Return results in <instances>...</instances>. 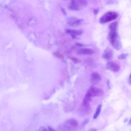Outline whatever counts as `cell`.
<instances>
[{
  "label": "cell",
  "mask_w": 131,
  "mask_h": 131,
  "mask_svg": "<svg viewBox=\"0 0 131 131\" xmlns=\"http://www.w3.org/2000/svg\"><path fill=\"white\" fill-rule=\"evenodd\" d=\"M39 131H48L44 127L40 126L39 128Z\"/></svg>",
  "instance_id": "19"
},
{
  "label": "cell",
  "mask_w": 131,
  "mask_h": 131,
  "mask_svg": "<svg viewBox=\"0 0 131 131\" xmlns=\"http://www.w3.org/2000/svg\"><path fill=\"white\" fill-rule=\"evenodd\" d=\"M106 83L107 87L108 89H110V83L109 80H108L106 82Z\"/></svg>",
  "instance_id": "23"
},
{
  "label": "cell",
  "mask_w": 131,
  "mask_h": 131,
  "mask_svg": "<svg viewBox=\"0 0 131 131\" xmlns=\"http://www.w3.org/2000/svg\"><path fill=\"white\" fill-rule=\"evenodd\" d=\"M54 54L55 56L59 58H60L62 59H63V55L59 54L58 53L56 52L54 53Z\"/></svg>",
  "instance_id": "21"
},
{
  "label": "cell",
  "mask_w": 131,
  "mask_h": 131,
  "mask_svg": "<svg viewBox=\"0 0 131 131\" xmlns=\"http://www.w3.org/2000/svg\"><path fill=\"white\" fill-rule=\"evenodd\" d=\"M117 1H109L106 2L107 4H116L117 3Z\"/></svg>",
  "instance_id": "17"
},
{
  "label": "cell",
  "mask_w": 131,
  "mask_h": 131,
  "mask_svg": "<svg viewBox=\"0 0 131 131\" xmlns=\"http://www.w3.org/2000/svg\"><path fill=\"white\" fill-rule=\"evenodd\" d=\"M48 128L49 131H56L53 129L52 128L49 126H48Z\"/></svg>",
  "instance_id": "26"
},
{
  "label": "cell",
  "mask_w": 131,
  "mask_h": 131,
  "mask_svg": "<svg viewBox=\"0 0 131 131\" xmlns=\"http://www.w3.org/2000/svg\"><path fill=\"white\" fill-rule=\"evenodd\" d=\"M131 74H130L128 79V82L129 84H131Z\"/></svg>",
  "instance_id": "27"
},
{
  "label": "cell",
  "mask_w": 131,
  "mask_h": 131,
  "mask_svg": "<svg viewBox=\"0 0 131 131\" xmlns=\"http://www.w3.org/2000/svg\"><path fill=\"white\" fill-rule=\"evenodd\" d=\"M79 5L84 7L86 6L88 2L86 0H78L77 1Z\"/></svg>",
  "instance_id": "15"
},
{
  "label": "cell",
  "mask_w": 131,
  "mask_h": 131,
  "mask_svg": "<svg viewBox=\"0 0 131 131\" xmlns=\"http://www.w3.org/2000/svg\"><path fill=\"white\" fill-rule=\"evenodd\" d=\"M101 108L102 105L101 104H99L98 106L95 114L93 116L94 119L96 118L99 116L101 111Z\"/></svg>",
  "instance_id": "14"
},
{
  "label": "cell",
  "mask_w": 131,
  "mask_h": 131,
  "mask_svg": "<svg viewBox=\"0 0 131 131\" xmlns=\"http://www.w3.org/2000/svg\"><path fill=\"white\" fill-rule=\"evenodd\" d=\"M93 12L94 14L95 15H96L99 13V9L98 8H94L93 10Z\"/></svg>",
  "instance_id": "20"
},
{
  "label": "cell",
  "mask_w": 131,
  "mask_h": 131,
  "mask_svg": "<svg viewBox=\"0 0 131 131\" xmlns=\"http://www.w3.org/2000/svg\"><path fill=\"white\" fill-rule=\"evenodd\" d=\"M71 35L72 36V38H73L74 39V38H75L76 37H75V36L74 35H73V34H71Z\"/></svg>",
  "instance_id": "28"
},
{
  "label": "cell",
  "mask_w": 131,
  "mask_h": 131,
  "mask_svg": "<svg viewBox=\"0 0 131 131\" xmlns=\"http://www.w3.org/2000/svg\"><path fill=\"white\" fill-rule=\"evenodd\" d=\"M65 31L66 33H68L78 35H81L83 32V30H81L72 29H66Z\"/></svg>",
  "instance_id": "10"
},
{
  "label": "cell",
  "mask_w": 131,
  "mask_h": 131,
  "mask_svg": "<svg viewBox=\"0 0 131 131\" xmlns=\"http://www.w3.org/2000/svg\"><path fill=\"white\" fill-rule=\"evenodd\" d=\"M61 9L64 15H66V13L65 9L63 8H62Z\"/></svg>",
  "instance_id": "25"
},
{
  "label": "cell",
  "mask_w": 131,
  "mask_h": 131,
  "mask_svg": "<svg viewBox=\"0 0 131 131\" xmlns=\"http://www.w3.org/2000/svg\"><path fill=\"white\" fill-rule=\"evenodd\" d=\"M89 121V120L88 119H85L83 122L82 123V125H84L87 124Z\"/></svg>",
  "instance_id": "22"
},
{
  "label": "cell",
  "mask_w": 131,
  "mask_h": 131,
  "mask_svg": "<svg viewBox=\"0 0 131 131\" xmlns=\"http://www.w3.org/2000/svg\"><path fill=\"white\" fill-rule=\"evenodd\" d=\"M128 53H122L118 56V58L119 59L123 60L125 59L128 56Z\"/></svg>",
  "instance_id": "16"
},
{
  "label": "cell",
  "mask_w": 131,
  "mask_h": 131,
  "mask_svg": "<svg viewBox=\"0 0 131 131\" xmlns=\"http://www.w3.org/2000/svg\"><path fill=\"white\" fill-rule=\"evenodd\" d=\"M71 59L74 63H78L79 62V60L77 58L74 57H72Z\"/></svg>",
  "instance_id": "18"
},
{
  "label": "cell",
  "mask_w": 131,
  "mask_h": 131,
  "mask_svg": "<svg viewBox=\"0 0 131 131\" xmlns=\"http://www.w3.org/2000/svg\"><path fill=\"white\" fill-rule=\"evenodd\" d=\"M91 80L93 84H98L101 81V78L100 75L97 72H93L91 75Z\"/></svg>",
  "instance_id": "8"
},
{
  "label": "cell",
  "mask_w": 131,
  "mask_h": 131,
  "mask_svg": "<svg viewBox=\"0 0 131 131\" xmlns=\"http://www.w3.org/2000/svg\"><path fill=\"white\" fill-rule=\"evenodd\" d=\"M79 5L76 1L72 0L71 2V4L69 6V8L73 10H79Z\"/></svg>",
  "instance_id": "11"
},
{
  "label": "cell",
  "mask_w": 131,
  "mask_h": 131,
  "mask_svg": "<svg viewBox=\"0 0 131 131\" xmlns=\"http://www.w3.org/2000/svg\"><path fill=\"white\" fill-rule=\"evenodd\" d=\"M118 26L117 21H115L111 23L109 25L110 31H117Z\"/></svg>",
  "instance_id": "13"
},
{
  "label": "cell",
  "mask_w": 131,
  "mask_h": 131,
  "mask_svg": "<svg viewBox=\"0 0 131 131\" xmlns=\"http://www.w3.org/2000/svg\"><path fill=\"white\" fill-rule=\"evenodd\" d=\"M77 53L80 55H89L93 54L94 53V51L90 49L87 48H82L78 50Z\"/></svg>",
  "instance_id": "9"
},
{
  "label": "cell",
  "mask_w": 131,
  "mask_h": 131,
  "mask_svg": "<svg viewBox=\"0 0 131 131\" xmlns=\"http://www.w3.org/2000/svg\"><path fill=\"white\" fill-rule=\"evenodd\" d=\"M75 44L77 46H78L82 47L84 46V45L82 44L79 42H76Z\"/></svg>",
  "instance_id": "24"
},
{
  "label": "cell",
  "mask_w": 131,
  "mask_h": 131,
  "mask_svg": "<svg viewBox=\"0 0 131 131\" xmlns=\"http://www.w3.org/2000/svg\"><path fill=\"white\" fill-rule=\"evenodd\" d=\"M113 53L112 50L109 48L107 47L103 53L102 58L106 60L111 59L113 56Z\"/></svg>",
  "instance_id": "6"
},
{
  "label": "cell",
  "mask_w": 131,
  "mask_h": 131,
  "mask_svg": "<svg viewBox=\"0 0 131 131\" xmlns=\"http://www.w3.org/2000/svg\"><path fill=\"white\" fill-rule=\"evenodd\" d=\"M90 131H97L96 129L95 128L92 129Z\"/></svg>",
  "instance_id": "29"
},
{
  "label": "cell",
  "mask_w": 131,
  "mask_h": 131,
  "mask_svg": "<svg viewBox=\"0 0 131 131\" xmlns=\"http://www.w3.org/2000/svg\"><path fill=\"white\" fill-rule=\"evenodd\" d=\"M107 38L112 46L114 49L119 50L121 48L122 45L117 31L110 30Z\"/></svg>",
  "instance_id": "1"
},
{
  "label": "cell",
  "mask_w": 131,
  "mask_h": 131,
  "mask_svg": "<svg viewBox=\"0 0 131 131\" xmlns=\"http://www.w3.org/2000/svg\"><path fill=\"white\" fill-rule=\"evenodd\" d=\"M91 97L87 94H86L83 100V105L86 108L89 107V103L91 101Z\"/></svg>",
  "instance_id": "12"
},
{
  "label": "cell",
  "mask_w": 131,
  "mask_h": 131,
  "mask_svg": "<svg viewBox=\"0 0 131 131\" xmlns=\"http://www.w3.org/2000/svg\"><path fill=\"white\" fill-rule=\"evenodd\" d=\"M68 24L71 26H76L80 25L84 21L82 19H77L75 17H71L68 19Z\"/></svg>",
  "instance_id": "7"
},
{
  "label": "cell",
  "mask_w": 131,
  "mask_h": 131,
  "mask_svg": "<svg viewBox=\"0 0 131 131\" xmlns=\"http://www.w3.org/2000/svg\"><path fill=\"white\" fill-rule=\"evenodd\" d=\"M106 68L107 69L114 72H117L120 69V67L118 64L112 61L108 62Z\"/></svg>",
  "instance_id": "5"
},
{
  "label": "cell",
  "mask_w": 131,
  "mask_h": 131,
  "mask_svg": "<svg viewBox=\"0 0 131 131\" xmlns=\"http://www.w3.org/2000/svg\"><path fill=\"white\" fill-rule=\"evenodd\" d=\"M118 14L114 11L107 12L99 18V21L101 24H104L115 19L118 16Z\"/></svg>",
  "instance_id": "3"
},
{
  "label": "cell",
  "mask_w": 131,
  "mask_h": 131,
  "mask_svg": "<svg viewBox=\"0 0 131 131\" xmlns=\"http://www.w3.org/2000/svg\"><path fill=\"white\" fill-rule=\"evenodd\" d=\"M104 93V91L102 89L92 86L86 94L91 97L101 96L103 95Z\"/></svg>",
  "instance_id": "4"
},
{
  "label": "cell",
  "mask_w": 131,
  "mask_h": 131,
  "mask_svg": "<svg viewBox=\"0 0 131 131\" xmlns=\"http://www.w3.org/2000/svg\"><path fill=\"white\" fill-rule=\"evenodd\" d=\"M78 126L77 120L74 118H70L60 125L59 128L60 131H74L77 128Z\"/></svg>",
  "instance_id": "2"
}]
</instances>
